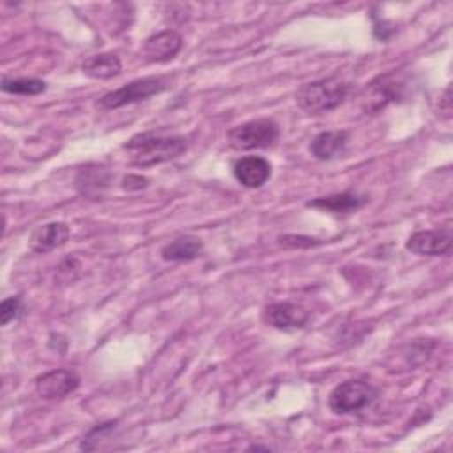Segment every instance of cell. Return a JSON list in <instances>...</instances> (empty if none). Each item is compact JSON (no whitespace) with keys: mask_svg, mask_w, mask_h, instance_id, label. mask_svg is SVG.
<instances>
[{"mask_svg":"<svg viewBox=\"0 0 453 453\" xmlns=\"http://www.w3.org/2000/svg\"><path fill=\"white\" fill-rule=\"evenodd\" d=\"M188 143L182 136L177 134H161V133H140L133 136L124 150L129 156L131 165L136 166H152L159 163L172 161L186 152Z\"/></svg>","mask_w":453,"mask_h":453,"instance_id":"6da1fadb","label":"cell"},{"mask_svg":"<svg viewBox=\"0 0 453 453\" xmlns=\"http://www.w3.org/2000/svg\"><path fill=\"white\" fill-rule=\"evenodd\" d=\"M350 85L340 78H322L301 85L296 101L301 110L317 115L338 108L349 96Z\"/></svg>","mask_w":453,"mask_h":453,"instance_id":"7a4b0ae2","label":"cell"},{"mask_svg":"<svg viewBox=\"0 0 453 453\" xmlns=\"http://www.w3.org/2000/svg\"><path fill=\"white\" fill-rule=\"evenodd\" d=\"M379 396L377 388L365 380H345L333 388L327 398V405L334 414L345 416L368 409Z\"/></svg>","mask_w":453,"mask_h":453,"instance_id":"3957f363","label":"cell"},{"mask_svg":"<svg viewBox=\"0 0 453 453\" xmlns=\"http://www.w3.org/2000/svg\"><path fill=\"white\" fill-rule=\"evenodd\" d=\"M170 81L163 76H147V78H138L134 81H129L108 94H104L99 99V106L104 110H117L131 103L145 101L163 90H166Z\"/></svg>","mask_w":453,"mask_h":453,"instance_id":"277c9868","label":"cell"},{"mask_svg":"<svg viewBox=\"0 0 453 453\" xmlns=\"http://www.w3.org/2000/svg\"><path fill=\"white\" fill-rule=\"evenodd\" d=\"M280 138V127L271 119H255L228 131V143L239 150L265 149Z\"/></svg>","mask_w":453,"mask_h":453,"instance_id":"5b68a950","label":"cell"},{"mask_svg":"<svg viewBox=\"0 0 453 453\" xmlns=\"http://www.w3.org/2000/svg\"><path fill=\"white\" fill-rule=\"evenodd\" d=\"M262 320L280 331L303 329L310 320V311L301 304L281 301L267 304L262 311Z\"/></svg>","mask_w":453,"mask_h":453,"instance_id":"8992f818","label":"cell"},{"mask_svg":"<svg viewBox=\"0 0 453 453\" xmlns=\"http://www.w3.org/2000/svg\"><path fill=\"white\" fill-rule=\"evenodd\" d=\"M451 242H453V234H451V228L446 226V228L414 232L407 239L405 248L416 255L441 257L451 251Z\"/></svg>","mask_w":453,"mask_h":453,"instance_id":"52a82bcc","label":"cell"},{"mask_svg":"<svg viewBox=\"0 0 453 453\" xmlns=\"http://www.w3.org/2000/svg\"><path fill=\"white\" fill-rule=\"evenodd\" d=\"M80 386V377L71 370H51L35 379V391L44 400H57L71 395Z\"/></svg>","mask_w":453,"mask_h":453,"instance_id":"ba28073f","label":"cell"},{"mask_svg":"<svg viewBox=\"0 0 453 453\" xmlns=\"http://www.w3.org/2000/svg\"><path fill=\"white\" fill-rule=\"evenodd\" d=\"M182 48V37L175 30H163L149 37L143 44V57L147 62H168Z\"/></svg>","mask_w":453,"mask_h":453,"instance_id":"9c48e42d","label":"cell"},{"mask_svg":"<svg viewBox=\"0 0 453 453\" xmlns=\"http://www.w3.org/2000/svg\"><path fill=\"white\" fill-rule=\"evenodd\" d=\"M234 175L244 188H260L271 177V165L260 156H244L235 161Z\"/></svg>","mask_w":453,"mask_h":453,"instance_id":"30bf717a","label":"cell"},{"mask_svg":"<svg viewBox=\"0 0 453 453\" xmlns=\"http://www.w3.org/2000/svg\"><path fill=\"white\" fill-rule=\"evenodd\" d=\"M349 143V133L343 129L336 131H322L319 133L311 143L310 152L319 161H331L345 154Z\"/></svg>","mask_w":453,"mask_h":453,"instance_id":"8fae6325","label":"cell"},{"mask_svg":"<svg viewBox=\"0 0 453 453\" xmlns=\"http://www.w3.org/2000/svg\"><path fill=\"white\" fill-rule=\"evenodd\" d=\"M69 226L62 221H51L35 228L30 235V250L35 253H48L64 246L69 239Z\"/></svg>","mask_w":453,"mask_h":453,"instance_id":"7c38bea8","label":"cell"},{"mask_svg":"<svg viewBox=\"0 0 453 453\" xmlns=\"http://www.w3.org/2000/svg\"><path fill=\"white\" fill-rule=\"evenodd\" d=\"M368 202L366 195H359L356 191H343L329 196H320L315 200H310L306 205L334 214H349L357 209H361Z\"/></svg>","mask_w":453,"mask_h":453,"instance_id":"4fadbf2b","label":"cell"},{"mask_svg":"<svg viewBox=\"0 0 453 453\" xmlns=\"http://www.w3.org/2000/svg\"><path fill=\"white\" fill-rule=\"evenodd\" d=\"M111 180V173L99 165H87L83 166L74 179L76 189L85 196H97L101 195Z\"/></svg>","mask_w":453,"mask_h":453,"instance_id":"5bb4252c","label":"cell"},{"mask_svg":"<svg viewBox=\"0 0 453 453\" xmlns=\"http://www.w3.org/2000/svg\"><path fill=\"white\" fill-rule=\"evenodd\" d=\"M203 244L195 235H180L161 248V257L168 262H189L202 255Z\"/></svg>","mask_w":453,"mask_h":453,"instance_id":"9a60e30c","label":"cell"},{"mask_svg":"<svg viewBox=\"0 0 453 453\" xmlns=\"http://www.w3.org/2000/svg\"><path fill=\"white\" fill-rule=\"evenodd\" d=\"M81 69L90 78L110 80L113 76L120 74L122 64H120L119 57L113 55V53H99V55H94V57L87 58Z\"/></svg>","mask_w":453,"mask_h":453,"instance_id":"2e32d148","label":"cell"},{"mask_svg":"<svg viewBox=\"0 0 453 453\" xmlns=\"http://www.w3.org/2000/svg\"><path fill=\"white\" fill-rule=\"evenodd\" d=\"M2 90L19 96H37L46 90V83L37 78H2Z\"/></svg>","mask_w":453,"mask_h":453,"instance_id":"e0dca14e","label":"cell"},{"mask_svg":"<svg viewBox=\"0 0 453 453\" xmlns=\"http://www.w3.org/2000/svg\"><path fill=\"white\" fill-rule=\"evenodd\" d=\"M115 426H117V423H115V421L97 425L96 428H92V430L83 437V441H81L80 448H81V449H87V451L103 448V441H106L108 434H111V432L115 430Z\"/></svg>","mask_w":453,"mask_h":453,"instance_id":"ac0fdd59","label":"cell"},{"mask_svg":"<svg viewBox=\"0 0 453 453\" xmlns=\"http://www.w3.org/2000/svg\"><path fill=\"white\" fill-rule=\"evenodd\" d=\"M23 311V306H21V299L19 297H5L0 304V320H2V326H7L11 320H16Z\"/></svg>","mask_w":453,"mask_h":453,"instance_id":"d6986e66","label":"cell"}]
</instances>
